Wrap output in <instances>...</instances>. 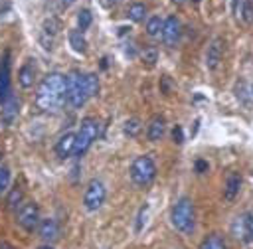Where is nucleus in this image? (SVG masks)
<instances>
[{"label": "nucleus", "mask_w": 253, "mask_h": 249, "mask_svg": "<svg viewBox=\"0 0 253 249\" xmlns=\"http://www.w3.org/2000/svg\"><path fill=\"white\" fill-rule=\"evenodd\" d=\"M65 97H67V77L59 71H51L40 81L34 103L42 113H55L65 103Z\"/></svg>", "instance_id": "obj_1"}, {"label": "nucleus", "mask_w": 253, "mask_h": 249, "mask_svg": "<svg viewBox=\"0 0 253 249\" xmlns=\"http://www.w3.org/2000/svg\"><path fill=\"white\" fill-rule=\"evenodd\" d=\"M170 223L180 233H192L196 227V208L194 202L188 196H182L176 200V204L170 209Z\"/></svg>", "instance_id": "obj_2"}, {"label": "nucleus", "mask_w": 253, "mask_h": 249, "mask_svg": "<svg viewBox=\"0 0 253 249\" xmlns=\"http://www.w3.org/2000/svg\"><path fill=\"white\" fill-rule=\"evenodd\" d=\"M99 132H101V123L97 119H93V117H85L81 121L79 130L75 132V152L73 154L75 156H83L91 148V144L97 140Z\"/></svg>", "instance_id": "obj_3"}, {"label": "nucleus", "mask_w": 253, "mask_h": 249, "mask_svg": "<svg viewBox=\"0 0 253 249\" xmlns=\"http://www.w3.org/2000/svg\"><path fill=\"white\" fill-rule=\"evenodd\" d=\"M156 178V164L150 156L142 154V156H136L130 164V180L134 186L138 188H144L148 186L152 180Z\"/></svg>", "instance_id": "obj_4"}, {"label": "nucleus", "mask_w": 253, "mask_h": 249, "mask_svg": "<svg viewBox=\"0 0 253 249\" xmlns=\"http://www.w3.org/2000/svg\"><path fill=\"white\" fill-rule=\"evenodd\" d=\"M87 99H89V93H87V85H85V75H81L79 71H73L71 75H67V97H65V101L73 109H81Z\"/></svg>", "instance_id": "obj_5"}, {"label": "nucleus", "mask_w": 253, "mask_h": 249, "mask_svg": "<svg viewBox=\"0 0 253 249\" xmlns=\"http://www.w3.org/2000/svg\"><path fill=\"white\" fill-rule=\"evenodd\" d=\"M105 198H107V188L105 184L99 180V178H93L87 188H85V194H83V208L87 211H97L103 204H105Z\"/></svg>", "instance_id": "obj_6"}, {"label": "nucleus", "mask_w": 253, "mask_h": 249, "mask_svg": "<svg viewBox=\"0 0 253 249\" xmlns=\"http://www.w3.org/2000/svg\"><path fill=\"white\" fill-rule=\"evenodd\" d=\"M16 221L22 229L26 231H34L40 223V208L36 202H24L20 204V208L16 209Z\"/></svg>", "instance_id": "obj_7"}, {"label": "nucleus", "mask_w": 253, "mask_h": 249, "mask_svg": "<svg viewBox=\"0 0 253 249\" xmlns=\"http://www.w3.org/2000/svg\"><path fill=\"white\" fill-rule=\"evenodd\" d=\"M231 233L243 243H253V211H245L243 215H239L231 225Z\"/></svg>", "instance_id": "obj_8"}, {"label": "nucleus", "mask_w": 253, "mask_h": 249, "mask_svg": "<svg viewBox=\"0 0 253 249\" xmlns=\"http://www.w3.org/2000/svg\"><path fill=\"white\" fill-rule=\"evenodd\" d=\"M162 42L168 45V47H174L178 42H180V36H182V24L176 16H168L164 20V26H162Z\"/></svg>", "instance_id": "obj_9"}, {"label": "nucleus", "mask_w": 253, "mask_h": 249, "mask_svg": "<svg viewBox=\"0 0 253 249\" xmlns=\"http://www.w3.org/2000/svg\"><path fill=\"white\" fill-rule=\"evenodd\" d=\"M12 95V83H10V51H4V57L0 59V105Z\"/></svg>", "instance_id": "obj_10"}, {"label": "nucleus", "mask_w": 253, "mask_h": 249, "mask_svg": "<svg viewBox=\"0 0 253 249\" xmlns=\"http://www.w3.org/2000/svg\"><path fill=\"white\" fill-rule=\"evenodd\" d=\"M221 55H223V42H221V38H213L206 49V67L211 71L217 69Z\"/></svg>", "instance_id": "obj_11"}, {"label": "nucleus", "mask_w": 253, "mask_h": 249, "mask_svg": "<svg viewBox=\"0 0 253 249\" xmlns=\"http://www.w3.org/2000/svg\"><path fill=\"white\" fill-rule=\"evenodd\" d=\"M55 154L59 158H69L73 152H75V132H65L61 134L57 140H55V146H53Z\"/></svg>", "instance_id": "obj_12"}, {"label": "nucleus", "mask_w": 253, "mask_h": 249, "mask_svg": "<svg viewBox=\"0 0 253 249\" xmlns=\"http://www.w3.org/2000/svg\"><path fill=\"white\" fill-rule=\"evenodd\" d=\"M38 233H40V237H42L45 243H51V241H55L57 235H59V223H57L53 217L40 219V223H38Z\"/></svg>", "instance_id": "obj_13"}, {"label": "nucleus", "mask_w": 253, "mask_h": 249, "mask_svg": "<svg viewBox=\"0 0 253 249\" xmlns=\"http://www.w3.org/2000/svg\"><path fill=\"white\" fill-rule=\"evenodd\" d=\"M0 107H2V113H0L2 123H4L6 126H10V124L16 121L18 113H20V101H18L14 95H10V97H8Z\"/></svg>", "instance_id": "obj_14"}, {"label": "nucleus", "mask_w": 253, "mask_h": 249, "mask_svg": "<svg viewBox=\"0 0 253 249\" xmlns=\"http://www.w3.org/2000/svg\"><path fill=\"white\" fill-rule=\"evenodd\" d=\"M36 75H38V71H36V63H34L32 59H28V61L20 67V71H18V83H20V87H24V89L34 87V83H36Z\"/></svg>", "instance_id": "obj_15"}, {"label": "nucleus", "mask_w": 253, "mask_h": 249, "mask_svg": "<svg viewBox=\"0 0 253 249\" xmlns=\"http://www.w3.org/2000/svg\"><path fill=\"white\" fill-rule=\"evenodd\" d=\"M164 132H166V121H164V117H160V115L152 117L150 123H148V126H146V136H148V140H150V142H158V140L164 136Z\"/></svg>", "instance_id": "obj_16"}, {"label": "nucleus", "mask_w": 253, "mask_h": 249, "mask_svg": "<svg viewBox=\"0 0 253 249\" xmlns=\"http://www.w3.org/2000/svg\"><path fill=\"white\" fill-rule=\"evenodd\" d=\"M239 188H241V176L237 172H231L225 180V188H223V198L225 202H233L235 196L239 194Z\"/></svg>", "instance_id": "obj_17"}, {"label": "nucleus", "mask_w": 253, "mask_h": 249, "mask_svg": "<svg viewBox=\"0 0 253 249\" xmlns=\"http://www.w3.org/2000/svg\"><path fill=\"white\" fill-rule=\"evenodd\" d=\"M69 45H71L77 53H85V49H87V42H85L81 30H69Z\"/></svg>", "instance_id": "obj_18"}, {"label": "nucleus", "mask_w": 253, "mask_h": 249, "mask_svg": "<svg viewBox=\"0 0 253 249\" xmlns=\"http://www.w3.org/2000/svg\"><path fill=\"white\" fill-rule=\"evenodd\" d=\"M200 249H227V245L219 233H210L208 237H204Z\"/></svg>", "instance_id": "obj_19"}, {"label": "nucleus", "mask_w": 253, "mask_h": 249, "mask_svg": "<svg viewBox=\"0 0 253 249\" xmlns=\"http://www.w3.org/2000/svg\"><path fill=\"white\" fill-rule=\"evenodd\" d=\"M123 130H125L126 136L136 138V136L140 134V130H142V123H140V119H138V117H130V119H126Z\"/></svg>", "instance_id": "obj_20"}, {"label": "nucleus", "mask_w": 253, "mask_h": 249, "mask_svg": "<svg viewBox=\"0 0 253 249\" xmlns=\"http://www.w3.org/2000/svg\"><path fill=\"white\" fill-rule=\"evenodd\" d=\"M162 26H164V20H162L160 16H152V18H148V22H146V34H148L150 38H158L160 32H162Z\"/></svg>", "instance_id": "obj_21"}, {"label": "nucleus", "mask_w": 253, "mask_h": 249, "mask_svg": "<svg viewBox=\"0 0 253 249\" xmlns=\"http://www.w3.org/2000/svg\"><path fill=\"white\" fill-rule=\"evenodd\" d=\"M144 14H146V6L140 4V2L130 4V6H128V12H126L128 20H132V22H140V20H144Z\"/></svg>", "instance_id": "obj_22"}, {"label": "nucleus", "mask_w": 253, "mask_h": 249, "mask_svg": "<svg viewBox=\"0 0 253 249\" xmlns=\"http://www.w3.org/2000/svg\"><path fill=\"white\" fill-rule=\"evenodd\" d=\"M140 59H142V63H144V65H148V67L156 65V61H158V49H156L154 45L144 47V49L140 51Z\"/></svg>", "instance_id": "obj_23"}, {"label": "nucleus", "mask_w": 253, "mask_h": 249, "mask_svg": "<svg viewBox=\"0 0 253 249\" xmlns=\"http://www.w3.org/2000/svg\"><path fill=\"white\" fill-rule=\"evenodd\" d=\"M237 97L247 103V105H253V83H241L237 87Z\"/></svg>", "instance_id": "obj_24"}, {"label": "nucleus", "mask_w": 253, "mask_h": 249, "mask_svg": "<svg viewBox=\"0 0 253 249\" xmlns=\"http://www.w3.org/2000/svg\"><path fill=\"white\" fill-rule=\"evenodd\" d=\"M85 85H87V93H89V99L97 95L99 91V79L95 73H85Z\"/></svg>", "instance_id": "obj_25"}, {"label": "nucleus", "mask_w": 253, "mask_h": 249, "mask_svg": "<svg viewBox=\"0 0 253 249\" xmlns=\"http://www.w3.org/2000/svg\"><path fill=\"white\" fill-rule=\"evenodd\" d=\"M91 22H93V16H91L89 10H81V12L77 14V24H79V30H81V32L87 30V28L91 26Z\"/></svg>", "instance_id": "obj_26"}, {"label": "nucleus", "mask_w": 253, "mask_h": 249, "mask_svg": "<svg viewBox=\"0 0 253 249\" xmlns=\"http://www.w3.org/2000/svg\"><path fill=\"white\" fill-rule=\"evenodd\" d=\"M10 186V168L0 164V194L6 192Z\"/></svg>", "instance_id": "obj_27"}, {"label": "nucleus", "mask_w": 253, "mask_h": 249, "mask_svg": "<svg viewBox=\"0 0 253 249\" xmlns=\"http://www.w3.org/2000/svg\"><path fill=\"white\" fill-rule=\"evenodd\" d=\"M22 202V190L16 186V188H12V192H10V196H8V208H18V204Z\"/></svg>", "instance_id": "obj_28"}, {"label": "nucleus", "mask_w": 253, "mask_h": 249, "mask_svg": "<svg viewBox=\"0 0 253 249\" xmlns=\"http://www.w3.org/2000/svg\"><path fill=\"white\" fill-rule=\"evenodd\" d=\"M241 18L247 22V24H251L253 22V2H243V10H241Z\"/></svg>", "instance_id": "obj_29"}, {"label": "nucleus", "mask_w": 253, "mask_h": 249, "mask_svg": "<svg viewBox=\"0 0 253 249\" xmlns=\"http://www.w3.org/2000/svg\"><path fill=\"white\" fill-rule=\"evenodd\" d=\"M146 211H148V206H142L138 215H136V225H134V231L138 233L142 227H144V221H146Z\"/></svg>", "instance_id": "obj_30"}, {"label": "nucleus", "mask_w": 253, "mask_h": 249, "mask_svg": "<svg viewBox=\"0 0 253 249\" xmlns=\"http://www.w3.org/2000/svg\"><path fill=\"white\" fill-rule=\"evenodd\" d=\"M172 140H174L176 144H182V142H184V130H182V126L176 124V126L172 128Z\"/></svg>", "instance_id": "obj_31"}, {"label": "nucleus", "mask_w": 253, "mask_h": 249, "mask_svg": "<svg viewBox=\"0 0 253 249\" xmlns=\"http://www.w3.org/2000/svg\"><path fill=\"white\" fill-rule=\"evenodd\" d=\"M208 168H210V164H208L206 160H202V158L194 162V170H196L198 174H204V172H208Z\"/></svg>", "instance_id": "obj_32"}, {"label": "nucleus", "mask_w": 253, "mask_h": 249, "mask_svg": "<svg viewBox=\"0 0 253 249\" xmlns=\"http://www.w3.org/2000/svg\"><path fill=\"white\" fill-rule=\"evenodd\" d=\"M162 91L164 95H168V77H162Z\"/></svg>", "instance_id": "obj_33"}, {"label": "nucleus", "mask_w": 253, "mask_h": 249, "mask_svg": "<svg viewBox=\"0 0 253 249\" xmlns=\"http://www.w3.org/2000/svg\"><path fill=\"white\" fill-rule=\"evenodd\" d=\"M38 249H53V247H51V245H49V243H43V245H40V247H38Z\"/></svg>", "instance_id": "obj_34"}, {"label": "nucleus", "mask_w": 253, "mask_h": 249, "mask_svg": "<svg viewBox=\"0 0 253 249\" xmlns=\"http://www.w3.org/2000/svg\"><path fill=\"white\" fill-rule=\"evenodd\" d=\"M73 2H75V0H63V4H65V6H69V4H73Z\"/></svg>", "instance_id": "obj_35"}, {"label": "nucleus", "mask_w": 253, "mask_h": 249, "mask_svg": "<svg viewBox=\"0 0 253 249\" xmlns=\"http://www.w3.org/2000/svg\"><path fill=\"white\" fill-rule=\"evenodd\" d=\"M0 249H12V247H10V245H6V243H4V245H0Z\"/></svg>", "instance_id": "obj_36"}, {"label": "nucleus", "mask_w": 253, "mask_h": 249, "mask_svg": "<svg viewBox=\"0 0 253 249\" xmlns=\"http://www.w3.org/2000/svg\"><path fill=\"white\" fill-rule=\"evenodd\" d=\"M174 2H176V4H184L186 0H174Z\"/></svg>", "instance_id": "obj_37"}, {"label": "nucleus", "mask_w": 253, "mask_h": 249, "mask_svg": "<svg viewBox=\"0 0 253 249\" xmlns=\"http://www.w3.org/2000/svg\"><path fill=\"white\" fill-rule=\"evenodd\" d=\"M0 164H2V162H0Z\"/></svg>", "instance_id": "obj_38"}]
</instances>
